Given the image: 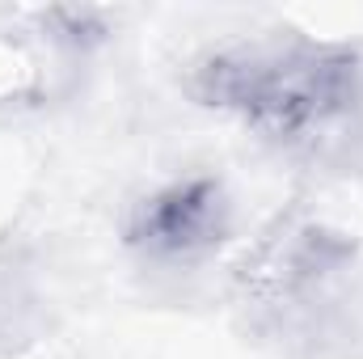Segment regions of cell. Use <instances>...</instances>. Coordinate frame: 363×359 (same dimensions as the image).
Segmentation results:
<instances>
[{
	"mask_svg": "<svg viewBox=\"0 0 363 359\" xmlns=\"http://www.w3.org/2000/svg\"><path fill=\"white\" fill-rule=\"evenodd\" d=\"M194 97L287 153H334L363 136V55L313 34H267L211 51Z\"/></svg>",
	"mask_w": 363,
	"mask_h": 359,
	"instance_id": "cell-1",
	"label": "cell"
},
{
	"mask_svg": "<svg viewBox=\"0 0 363 359\" xmlns=\"http://www.w3.org/2000/svg\"><path fill=\"white\" fill-rule=\"evenodd\" d=\"M237 224L233 194L211 174L174 178L148 190L127 216V245L152 267H203L216 258Z\"/></svg>",
	"mask_w": 363,
	"mask_h": 359,
	"instance_id": "cell-2",
	"label": "cell"
}]
</instances>
